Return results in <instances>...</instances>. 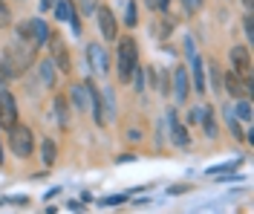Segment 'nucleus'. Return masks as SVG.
Instances as JSON below:
<instances>
[{
	"label": "nucleus",
	"instance_id": "nucleus-1",
	"mask_svg": "<svg viewBox=\"0 0 254 214\" xmlns=\"http://www.w3.org/2000/svg\"><path fill=\"white\" fill-rule=\"evenodd\" d=\"M119 50H116V64H119V81L127 84L133 78L136 67H139V47L133 38H116Z\"/></svg>",
	"mask_w": 254,
	"mask_h": 214
},
{
	"label": "nucleus",
	"instance_id": "nucleus-2",
	"mask_svg": "<svg viewBox=\"0 0 254 214\" xmlns=\"http://www.w3.org/2000/svg\"><path fill=\"white\" fill-rule=\"evenodd\" d=\"M35 44H23V41H15L9 50H6V64L12 67V75H20L23 70H29V64H32V58H35Z\"/></svg>",
	"mask_w": 254,
	"mask_h": 214
},
{
	"label": "nucleus",
	"instance_id": "nucleus-3",
	"mask_svg": "<svg viewBox=\"0 0 254 214\" xmlns=\"http://www.w3.org/2000/svg\"><path fill=\"white\" fill-rule=\"evenodd\" d=\"M9 148L15 156L20 159H29L32 150H35V136L26 125H15V128H9Z\"/></svg>",
	"mask_w": 254,
	"mask_h": 214
},
{
	"label": "nucleus",
	"instance_id": "nucleus-4",
	"mask_svg": "<svg viewBox=\"0 0 254 214\" xmlns=\"http://www.w3.org/2000/svg\"><path fill=\"white\" fill-rule=\"evenodd\" d=\"M0 125H3L6 131L17 125V104H15V96H12L6 87H0Z\"/></svg>",
	"mask_w": 254,
	"mask_h": 214
},
{
	"label": "nucleus",
	"instance_id": "nucleus-5",
	"mask_svg": "<svg viewBox=\"0 0 254 214\" xmlns=\"http://www.w3.org/2000/svg\"><path fill=\"white\" fill-rule=\"evenodd\" d=\"M231 64H234V72L243 81L252 84V52H249V47H231Z\"/></svg>",
	"mask_w": 254,
	"mask_h": 214
},
{
	"label": "nucleus",
	"instance_id": "nucleus-6",
	"mask_svg": "<svg viewBox=\"0 0 254 214\" xmlns=\"http://www.w3.org/2000/svg\"><path fill=\"white\" fill-rule=\"evenodd\" d=\"M95 17H98V29H101V35H104V41H116V38H119L116 15H113L107 6H98V9H95Z\"/></svg>",
	"mask_w": 254,
	"mask_h": 214
},
{
	"label": "nucleus",
	"instance_id": "nucleus-7",
	"mask_svg": "<svg viewBox=\"0 0 254 214\" xmlns=\"http://www.w3.org/2000/svg\"><path fill=\"white\" fill-rule=\"evenodd\" d=\"M87 58H90V67H93L98 75H107L110 72V58H107V50L101 44H90L87 47Z\"/></svg>",
	"mask_w": 254,
	"mask_h": 214
},
{
	"label": "nucleus",
	"instance_id": "nucleus-8",
	"mask_svg": "<svg viewBox=\"0 0 254 214\" xmlns=\"http://www.w3.org/2000/svg\"><path fill=\"white\" fill-rule=\"evenodd\" d=\"M252 87L254 84H249V81H243V78H240L237 72H234V70H231V72H228V75H225V90H228V96H234V99H249V93H252Z\"/></svg>",
	"mask_w": 254,
	"mask_h": 214
},
{
	"label": "nucleus",
	"instance_id": "nucleus-9",
	"mask_svg": "<svg viewBox=\"0 0 254 214\" xmlns=\"http://www.w3.org/2000/svg\"><path fill=\"white\" fill-rule=\"evenodd\" d=\"M168 125H171V139H174L176 148H188L190 145V133H188V128L179 122V116L168 113Z\"/></svg>",
	"mask_w": 254,
	"mask_h": 214
},
{
	"label": "nucleus",
	"instance_id": "nucleus-10",
	"mask_svg": "<svg viewBox=\"0 0 254 214\" xmlns=\"http://www.w3.org/2000/svg\"><path fill=\"white\" fill-rule=\"evenodd\" d=\"M188 93H190V84H188V70L185 67H176L174 70V96L179 104L188 101Z\"/></svg>",
	"mask_w": 254,
	"mask_h": 214
},
{
	"label": "nucleus",
	"instance_id": "nucleus-11",
	"mask_svg": "<svg viewBox=\"0 0 254 214\" xmlns=\"http://www.w3.org/2000/svg\"><path fill=\"white\" fill-rule=\"evenodd\" d=\"M49 41H52V55H55V67L61 70V72H69L72 70V64H69V52H66V47H64V41L58 38V35H49Z\"/></svg>",
	"mask_w": 254,
	"mask_h": 214
},
{
	"label": "nucleus",
	"instance_id": "nucleus-12",
	"mask_svg": "<svg viewBox=\"0 0 254 214\" xmlns=\"http://www.w3.org/2000/svg\"><path fill=\"white\" fill-rule=\"evenodd\" d=\"M190 72H193V90L202 96L208 87H205V61H202L199 55H193V58H190Z\"/></svg>",
	"mask_w": 254,
	"mask_h": 214
},
{
	"label": "nucleus",
	"instance_id": "nucleus-13",
	"mask_svg": "<svg viewBox=\"0 0 254 214\" xmlns=\"http://www.w3.org/2000/svg\"><path fill=\"white\" fill-rule=\"evenodd\" d=\"M69 101L75 104V110H87L90 107V90H87V84H72L69 87Z\"/></svg>",
	"mask_w": 254,
	"mask_h": 214
},
{
	"label": "nucleus",
	"instance_id": "nucleus-14",
	"mask_svg": "<svg viewBox=\"0 0 254 214\" xmlns=\"http://www.w3.org/2000/svg\"><path fill=\"white\" fill-rule=\"evenodd\" d=\"M55 61L52 58H44L41 64H38V75H41V81L47 84V87H55Z\"/></svg>",
	"mask_w": 254,
	"mask_h": 214
},
{
	"label": "nucleus",
	"instance_id": "nucleus-15",
	"mask_svg": "<svg viewBox=\"0 0 254 214\" xmlns=\"http://www.w3.org/2000/svg\"><path fill=\"white\" fill-rule=\"evenodd\" d=\"M101 116H104V125H110V119L116 116V101H113V90H101Z\"/></svg>",
	"mask_w": 254,
	"mask_h": 214
},
{
	"label": "nucleus",
	"instance_id": "nucleus-16",
	"mask_svg": "<svg viewBox=\"0 0 254 214\" xmlns=\"http://www.w3.org/2000/svg\"><path fill=\"white\" fill-rule=\"evenodd\" d=\"M32 32H35V47L49 44V29H47V23H44L41 17H35V20H32Z\"/></svg>",
	"mask_w": 254,
	"mask_h": 214
},
{
	"label": "nucleus",
	"instance_id": "nucleus-17",
	"mask_svg": "<svg viewBox=\"0 0 254 214\" xmlns=\"http://www.w3.org/2000/svg\"><path fill=\"white\" fill-rule=\"evenodd\" d=\"M55 116H58V125L69 128V110H66V96H55Z\"/></svg>",
	"mask_w": 254,
	"mask_h": 214
},
{
	"label": "nucleus",
	"instance_id": "nucleus-18",
	"mask_svg": "<svg viewBox=\"0 0 254 214\" xmlns=\"http://www.w3.org/2000/svg\"><path fill=\"white\" fill-rule=\"evenodd\" d=\"M41 153H44V165L52 168L55 165V156H58V148H55V142L52 139H44V145H41Z\"/></svg>",
	"mask_w": 254,
	"mask_h": 214
},
{
	"label": "nucleus",
	"instance_id": "nucleus-19",
	"mask_svg": "<svg viewBox=\"0 0 254 214\" xmlns=\"http://www.w3.org/2000/svg\"><path fill=\"white\" fill-rule=\"evenodd\" d=\"M199 122H202V128H205L208 139H217V122H214V113H211V110H202V113H199Z\"/></svg>",
	"mask_w": 254,
	"mask_h": 214
},
{
	"label": "nucleus",
	"instance_id": "nucleus-20",
	"mask_svg": "<svg viewBox=\"0 0 254 214\" xmlns=\"http://www.w3.org/2000/svg\"><path fill=\"white\" fill-rule=\"evenodd\" d=\"M234 119H237V122H252V104H249V99L237 101V113H234Z\"/></svg>",
	"mask_w": 254,
	"mask_h": 214
},
{
	"label": "nucleus",
	"instance_id": "nucleus-21",
	"mask_svg": "<svg viewBox=\"0 0 254 214\" xmlns=\"http://www.w3.org/2000/svg\"><path fill=\"white\" fill-rule=\"evenodd\" d=\"M72 9H75L72 0H55V15H58V20H69V12Z\"/></svg>",
	"mask_w": 254,
	"mask_h": 214
},
{
	"label": "nucleus",
	"instance_id": "nucleus-22",
	"mask_svg": "<svg viewBox=\"0 0 254 214\" xmlns=\"http://www.w3.org/2000/svg\"><path fill=\"white\" fill-rule=\"evenodd\" d=\"M171 32H174V20H171V17L159 20V26H153V35H156V38H168Z\"/></svg>",
	"mask_w": 254,
	"mask_h": 214
},
{
	"label": "nucleus",
	"instance_id": "nucleus-23",
	"mask_svg": "<svg viewBox=\"0 0 254 214\" xmlns=\"http://www.w3.org/2000/svg\"><path fill=\"white\" fill-rule=\"evenodd\" d=\"M228 128H231V133H234V139H246V133H243V128H240V122L234 119V110H228Z\"/></svg>",
	"mask_w": 254,
	"mask_h": 214
},
{
	"label": "nucleus",
	"instance_id": "nucleus-24",
	"mask_svg": "<svg viewBox=\"0 0 254 214\" xmlns=\"http://www.w3.org/2000/svg\"><path fill=\"white\" fill-rule=\"evenodd\" d=\"M202 3H205V0H182V9H185L188 15H196V12L202 9Z\"/></svg>",
	"mask_w": 254,
	"mask_h": 214
},
{
	"label": "nucleus",
	"instance_id": "nucleus-25",
	"mask_svg": "<svg viewBox=\"0 0 254 214\" xmlns=\"http://www.w3.org/2000/svg\"><path fill=\"white\" fill-rule=\"evenodd\" d=\"M125 20H127V26H136V23H139V20H136V0H130V3H127Z\"/></svg>",
	"mask_w": 254,
	"mask_h": 214
},
{
	"label": "nucleus",
	"instance_id": "nucleus-26",
	"mask_svg": "<svg viewBox=\"0 0 254 214\" xmlns=\"http://www.w3.org/2000/svg\"><path fill=\"white\" fill-rule=\"evenodd\" d=\"M9 78H15L12 75V67L6 64V58H0V84H6Z\"/></svg>",
	"mask_w": 254,
	"mask_h": 214
},
{
	"label": "nucleus",
	"instance_id": "nucleus-27",
	"mask_svg": "<svg viewBox=\"0 0 254 214\" xmlns=\"http://www.w3.org/2000/svg\"><path fill=\"white\" fill-rule=\"evenodd\" d=\"M66 23L72 26V35H81V23H78V12H75V9L69 12V20H66Z\"/></svg>",
	"mask_w": 254,
	"mask_h": 214
},
{
	"label": "nucleus",
	"instance_id": "nucleus-28",
	"mask_svg": "<svg viewBox=\"0 0 254 214\" xmlns=\"http://www.w3.org/2000/svg\"><path fill=\"white\" fill-rule=\"evenodd\" d=\"M9 23H12V15H9V9H6V6H3V0H0V26H3V29H6V26H9Z\"/></svg>",
	"mask_w": 254,
	"mask_h": 214
},
{
	"label": "nucleus",
	"instance_id": "nucleus-29",
	"mask_svg": "<svg viewBox=\"0 0 254 214\" xmlns=\"http://www.w3.org/2000/svg\"><path fill=\"white\" fill-rule=\"evenodd\" d=\"M95 9H98L95 0H81V12H84V15H95Z\"/></svg>",
	"mask_w": 254,
	"mask_h": 214
},
{
	"label": "nucleus",
	"instance_id": "nucleus-30",
	"mask_svg": "<svg viewBox=\"0 0 254 214\" xmlns=\"http://www.w3.org/2000/svg\"><path fill=\"white\" fill-rule=\"evenodd\" d=\"M125 194H113V197H104L101 200V206H119V203H125Z\"/></svg>",
	"mask_w": 254,
	"mask_h": 214
},
{
	"label": "nucleus",
	"instance_id": "nucleus-31",
	"mask_svg": "<svg viewBox=\"0 0 254 214\" xmlns=\"http://www.w3.org/2000/svg\"><path fill=\"white\" fill-rule=\"evenodd\" d=\"M237 168V162H225V165H220V168H208V177L211 174H222V171H234Z\"/></svg>",
	"mask_w": 254,
	"mask_h": 214
},
{
	"label": "nucleus",
	"instance_id": "nucleus-32",
	"mask_svg": "<svg viewBox=\"0 0 254 214\" xmlns=\"http://www.w3.org/2000/svg\"><path fill=\"white\" fill-rule=\"evenodd\" d=\"M133 75H136V87H139V93H142V87H144V72L136 67V72H133Z\"/></svg>",
	"mask_w": 254,
	"mask_h": 214
},
{
	"label": "nucleus",
	"instance_id": "nucleus-33",
	"mask_svg": "<svg viewBox=\"0 0 254 214\" xmlns=\"http://www.w3.org/2000/svg\"><path fill=\"white\" fill-rule=\"evenodd\" d=\"M243 23H246V35H249V41H252V38H254V26H252V17H246Z\"/></svg>",
	"mask_w": 254,
	"mask_h": 214
},
{
	"label": "nucleus",
	"instance_id": "nucleus-34",
	"mask_svg": "<svg viewBox=\"0 0 254 214\" xmlns=\"http://www.w3.org/2000/svg\"><path fill=\"white\" fill-rule=\"evenodd\" d=\"M185 55L193 58V41H190V38H185Z\"/></svg>",
	"mask_w": 254,
	"mask_h": 214
},
{
	"label": "nucleus",
	"instance_id": "nucleus-35",
	"mask_svg": "<svg viewBox=\"0 0 254 214\" xmlns=\"http://www.w3.org/2000/svg\"><path fill=\"white\" fill-rule=\"evenodd\" d=\"M55 6V0H41V12H47V9H52Z\"/></svg>",
	"mask_w": 254,
	"mask_h": 214
},
{
	"label": "nucleus",
	"instance_id": "nucleus-36",
	"mask_svg": "<svg viewBox=\"0 0 254 214\" xmlns=\"http://www.w3.org/2000/svg\"><path fill=\"white\" fill-rule=\"evenodd\" d=\"M168 6H171V0H159V6H156V9H168Z\"/></svg>",
	"mask_w": 254,
	"mask_h": 214
},
{
	"label": "nucleus",
	"instance_id": "nucleus-37",
	"mask_svg": "<svg viewBox=\"0 0 254 214\" xmlns=\"http://www.w3.org/2000/svg\"><path fill=\"white\" fill-rule=\"evenodd\" d=\"M144 3H147L150 9H156V6H159V0H144Z\"/></svg>",
	"mask_w": 254,
	"mask_h": 214
},
{
	"label": "nucleus",
	"instance_id": "nucleus-38",
	"mask_svg": "<svg viewBox=\"0 0 254 214\" xmlns=\"http://www.w3.org/2000/svg\"><path fill=\"white\" fill-rule=\"evenodd\" d=\"M0 162H3V142H0Z\"/></svg>",
	"mask_w": 254,
	"mask_h": 214
},
{
	"label": "nucleus",
	"instance_id": "nucleus-39",
	"mask_svg": "<svg viewBox=\"0 0 254 214\" xmlns=\"http://www.w3.org/2000/svg\"><path fill=\"white\" fill-rule=\"evenodd\" d=\"M243 3H246V6H252V0H243Z\"/></svg>",
	"mask_w": 254,
	"mask_h": 214
}]
</instances>
